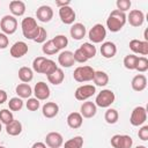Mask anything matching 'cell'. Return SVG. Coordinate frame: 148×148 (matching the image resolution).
Wrapping results in <instances>:
<instances>
[{
    "label": "cell",
    "mask_w": 148,
    "mask_h": 148,
    "mask_svg": "<svg viewBox=\"0 0 148 148\" xmlns=\"http://www.w3.org/2000/svg\"><path fill=\"white\" fill-rule=\"evenodd\" d=\"M125 23H126V14L118 9H113L106 18V27L111 32L120 31L125 25Z\"/></svg>",
    "instance_id": "obj_1"
},
{
    "label": "cell",
    "mask_w": 148,
    "mask_h": 148,
    "mask_svg": "<svg viewBox=\"0 0 148 148\" xmlns=\"http://www.w3.org/2000/svg\"><path fill=\"white\" fill-rule=\"evenodd\" d=\"M39 25H37V21L36 18L28 16L24 17L21 22V29H22V34L27 39H31L35 40V38L38 36L39 32Z\"/></svg>",
    "instance_id": "obj_2"
},
{
    "label": "cell",
    "mask_w": 148,
    "mask_h": 148,
    "mask_svg": "<svg viewBox=\"0 0 148 148\" xmlns=\"http://www.w3.org/2000/svg\"><path fill=\"white\" fill-rule=\"evenodd\" d=\"M94 74H95V69L90 66H79L74 69V73H73V77L76 82H89V81H92V77H94Z\"/></svg>",
    "instance_id": "obj_3"
},
{
    "label": "cell",
    "mask_w": 148,
    "mask_h": 148,
    "mask_svg": "<svg viewBox=\"0 0 148 148\" xmlns=\"http://www.w3.org/2000/svg\"><path fill=\"white\" fill-rule=\"evenodd\" d=\"M114 99H116V95L112 90L103 89L101 92L97 94L95 104L96 106H99V108H109L114 102Z\"/></svg>",
    "instance_id": "obj_4"
},
{
    "label": "cell",
    "mask_w": 148,
    "mask_h": 148,
    "mask_svg": "<svg viewBox=\"0 0 148 148\" xmlns=\"http://www.w3.org/2000/svg\"><path fill=\"white\" fill-rule=\"evenodd\" d=\"M88 37L91 42V44H97V43H102L105 37H106V29L103 24L97 23L95 25H92V28L88 31Z\"/></svg>",
    "instance_id": "obj_5"
},
{
    "label": "cell",
    "mask_w": 148,
    "mask_h": 148,
    "mask_svg": "<svg viewBox=\"0 0 148 148\" xmlns=\"http://www.w3.org/2000/svg\"><path fill=\"white\" fill-rule=\"evenodd\" d=\"M0 28L5 35H13L17 29V20L13 15H5L0 21Z\"/></svg>",
    "instance_id": "obj_6"
},
{
    "label": "cell",
    "mask_w": 148,
    "mask_h": 148,
    "mask_svg": "<svg viewBox=\"0 0 148 148\" xmlns=\"http://www.w3.org/2000/svg\"><path fill=\"white\" fill-rule=\"evenodd\" d=\"M147 120V110L145 106H136L133 109L131 117H130V123L132 126H141L145 124Z\"/></svg>",
    "instance_id": "obj_7"
},
{
    "label": "cell",
    "mask_w": 148,
    "mask_h": 148,
    "mask_svg": "<svg viewBox=\"0 0 148 148\" xmlns=\"http://www.w3.org/2000/svg\"><path fill=\"white\" fill-rule=\"evenodd\" d=\"M96 92V87L92 84H83L76 88L74 96L77 101H86L88 98H90L91 96H94Z\"/></svg>",
    "instance_id": "obj_8"
},
{
    "label": "cell",
    "mask_w": 148,
    "mask_h": 148,
    "mask_svg": "<svg viewBox=\"0 0 148 148\" xmlns=\"http://www.w3.org/2000/svg\"><path fill=\"white\" fill-rule=\"evenodd\" d=\"M111 146L113 148H132V145H133V139L130 136V135H126V134H114L111 140Z\"/></svg>",
    "instance_id": "obj_9"
},
{
    "label": "cell",
    "mask_w": 148,
    "mask_h": 148,
    "mask_svg": "<svg viewBox=\"0 0 148 148\" xmlns=\"http://www.w3.org/2000/svg\"><path fill=\"white\" fill-rule=\"evenodd\" d=\"M50 88L47 86V83L39 81L35 84V88L32 90V94L35 95V98H37L38 101H45L50 97Z\"/></svg>",
    "instance_id": "obj_10"
},
{
    "label": "cell",
    "mask_w": 148,
    "mask_h": 148,
    "mask_svg": "<svg viewBox=\"0 0 148 148\" xmlns=\"http://www.w3.org/2000/svg\"><path fill=\"white\" fill-rule=\"evenodd\" d=\"M59 17L61 20L62 23L65 24H73L76 17V14L74 12V9L71 6H65L59 8Z\"/></svg>",
    "instance_id": "obj_11"
},
{
    "label": "cell",
    "mask_w": 148,
    "mask_h": 148,
    "mask_svg": "<svg viewBox=\"0 0 148 148\" xmlns=\"http://www.w3.org/2000/svg\"><path fill=\"white\" fill-rule=\"evenodd\" d=\"M126 21L132 27H141L145 22V14L140 9H132L128 15H126Z\"/></svg>",
    "instance_id": "obj_12"
},
{
    "label": "cell",
    "mask_w": 148,
    "mask_h": 148,
    "mask_svg": "<svg viewBox=\"0 0 148 148\" xmlns=\"http://www.w3.org/2000/svg\"><path fill=\"white\" fill-rule=\"evenodd\" d=\"M45 145L50 148H60L64 145L62 135L58 132H50L45 136Z\"/></svg>",
    "instance_id": "obj_13"
},
{
    "label": "cell",
    "mask_w": 148,
    "mask_h": 148,
    "mask_svg": "<svg viewBox=\"0 0 148 148\" xmlns=\"http://www.w3.org/2000/svg\"><path fill=\"white\" fill-rule=\"evenodd\" d=\"M36 17L38 21L43 22V23H46V22H50L53 17V9L52 7L47 6V5H43L40 7L37 8V12H36Z\"/></svg>",
    "instance_id": "obj_14"
},
{
    "label": "cell",
    "mask_w": 148,
    "mask_h": 148,
    "mask_svg": "<svg viewBox=\"0 0 148 148\" xmlns=\"http://www.w3.org/2000/svg\"><path fill=\"white\" fill-rule=\"evenodd\" d=\"M130 49L134 53H139L142 57L148 54V42L146 40H140V39H132L130 42Z\"/></svg>",
    "instance_id": "obj_15"
},
{
    "label": "cell",
    "mask_w": 148,
    "mask_h": 148,
    "mask_svg": "<svg viewBox=\"0 0 148 148\" xmlns=\"http://www.w3.org/2000/svg\"><path fill=\"white\" fill-rule=\"evenodd\" d=\"M28 50H29L28 44L22 42V40H18L10 46L9 52H10V56L13 58H22L23 56H25L28 53Z\"/></svg>",
    "instance_id": "obj_16"
},
{
    "label": "cell",
    "mask_w": 148,
    "mask_h": 148,
    "mask_svg": "<svg viewBox=\"0 0 148 148\" xmlns=\"http://www.w3.org/2000/svg\"><path fill=\"white\" fill-rule=\"evenodd\" d=\"M97 112V106L94 102H83L80 106V114L82 118H92Z\"/></svg>",
    "instance_id": "obj_17"
},
{
    "label": "cell",
    "mask_w": 148,
    "mask_h": 148,
    "mask_svg": "<svg viewBox=\"0 0 148 148\" xmlns=\"http://www.w3.org/2000/svg\"><path fill=\"white\" fill-rule=\"evenodd\" d=\"M74 62H75V60H74V54L72 51H62L58 56V64L61 67L69 68L74 65Z\"/></svg>",
    "instance_id": "obj_18"
},
{
    "label": "cell",
    "mask_w": 148,
    "mask_h": 148,
    "mask_svg": "<svg viewBox=\"0 0 148 148\" xmlns=\"http://www.w3.org/2000/svg\"><path fill=\"white\" fill-rule=\"evenodd\" d=\"M59 112V105L56 102H46L42 106V113L45 118H54Z\"/></svg>",
    "instance_id": "obj_19"
},
{
    "label": "cell",
    "mask_w": 148,
    "mask_h": 148,
    "mask_svg": "<svg viewBox=\"0 0 148 148\" xmlns=\"http://www.w3.org/2000/svg\"><path fill=\"white\" fill-rule=\"evenodd\" d=\"M69 32H71V36H72L73 39H75V40H80V39H82V38L86 36V34H87V29H86L84 24L77 22V23H73V24H72Z\"/></svg>",
    "instance_id": "obj_20"
},
{
    "label": "cell",
    "mask_w": 148,
    "mask_h": 148,
    "mask_svg": "<svg viewBox=\"0 0 148 148\" xmlns=\"http://www.w3.org/2000/svg\"><path fill=\"white\" fill-rule=\"evenodd\" d=\"M117 53V46L113 42H104L102 43V46H101V54L106 58V59H110V58H113Z\"/></svg>",
    "instance_id": "obj_21"
},
{
    "label": "cell",
    "mask_w": 148,
    "mask_h": 148,
    "mask_svg": "<svg viewBox=\"0 0 148 148\" xmlns=\"http://www.w3.org/2000/svg\"><path fill=\"white\" fill-rule=\"evenodd\" d=\"M67 125L73 128V130H76V128H80L82 126V123H83V118L82 116L80 114V112H71L68 116H67Z\"/></svg>",
    "instance_id": "obj_22"
},
{
    "label": "cell",
    "mask_w": 148,
    "mask_h": 148,
    "mask_svg": "<svg viewBox=\"0 0 148 148\" xmlns=\"http://www.w3.org/2000/svg\"><path fill=\"white\" fill-rule=\"evenodd\" d=\"M131 86L134 91H142L147 87V77L143 74H138L132 79Z\"/></svg>",
    "instance_id": "obj_23"
},
{
    "label": "cell",
    "mask_w": 148,
    "mask_h": 148,
    "mask_svg": "<svg viewBox=\"0 0 148 148\" xmlns=\"http://www.w3.org/2000/svg\"><path fill=\"white\" fill-rule=\"evenodd\" d=\"M9 10L13 16H22L25 13V3L21 0H13L9 2Z\"/></svg>",
    "instance_id": "obj_24"
},
{
    "label": "cell",
    "mask_w": 148,
    "mask_h": 148,
    "mask_svg": "<svg viewBox=\"0 0 148 148\" xmlns=\"http://www.w3.org/2000/svg\"><path fill=\"white\" fill-rule=\"evenodd\" d=\"M58 68V66L56 65V62L52 60V59H47L45 58L40 65V68H39V74H45L46 76L50 75L51 73H53L56 69Z\"/></svg>",
    "instance_id": "obj_25"
},
{
    "label": "cell",
    "mask_w": 148,
    "mask_h": 148,
    "mask_svg": "<svg viewBox=\"0 0 148 148\" xmlns=\"http://www.w3.org/2000/svg\"><path fill=\"white\" fill-rule=\"evenodd\" d=\"M15 92L17 94V97L20 98H30L32 95V88L28 83H20L15 88Z\"/></svg>",
    "instance_id": "obj_26"
},
{
    "label": "cell",
    "mask_w": 148,
    "mask_h": 148,
    "mask_svg": "<svg viewBox=\"0 0 148 148\" xmlns=\"http://www.w3.org/2000/svg\"><path fill=\"white\" fill-rule=\"evenodd\" d=\"M6 132L10 136H16V135L21 134V132H22V124H21V121L14 119L12 123L6 125Z\"/></svg>",
    "instance_id": "obj_27"
},
{
    "label": "cell",
    "mask_w": 148,
    "mask_h": 148,
    "mask_svg": "<svg viewBox=\"0 0 148 148\" xmlns=\"http://www.w3.org/2000/svg\"><path fill=\"white\" fill-rule=\"evenodd\" d=\"M92 81L98 87H105L109 83V75L103 71H95Z\"/></svg>",
    "instance_id": "obj_28"
},
{
    "label": "cell",
    "mask_w": 148,
    "mask_h": 148,
    "mask_svg": "<svg viewBox=\"0 0 148 148\" xmlns=\"http://www.w3.org/2000/svg\"><path fill=\"white\" fill-rule=\"evenodd\" d=\"M18 79L21 80L22 83H29L32 79H34V72L31 68L27 67V66H23L18 69Z\"/></svg>",
    "instance_id": "obj_29"
},
{
    "label": "cell",
    "mask_w": 148,
    "mask_h": 148,
    "mask_svg": "<svg viewBox=\"0 0 148 148\" xmlns=\"http://www.w3.org/2000/svg\"><path fill=\"white\" fill-rule=\"evenodd\" d=\"M65 79V74H64V71L61 68H57L53 73H51L50 75H47V81L54 86H58L60 83H62Z\"/></svg>",
    "instance_id": "obj_30"
},
{
    "label": "cell",
    "mask_w": 148,
    "mask_h": 148,
    "mask_svg": "<svg viewBox=\"0 0 148 148\" xmlns=\"http://www.w3.org/2000/svg\"><path fill=\"white\" fill-rule=\"evenodd\" d=\"M81 51H82V53L86 56V58L89 60V59H91V58H94L95 56H96V53H97V50H96V46L94 45V44H91V43H83L82 45H80V47H79Z\"/></svg>",
    "instance_id": "obj_31"
},
{
    "label": "cell",
    "mask_w": 148,
    "mask_h": 148,
    "mask_svg": "<svg viewBox=\"0 0 148 148\" xmlns=\"http://www.w3.org/2000/svg\"><path fill=\"white\" fill-rule=\"evenodd\" d=\"M104 119H105V121L108 123V124H116L117 121H118V119H119V113H118V111L116 110V109H108L106 111H105V114H104Z\"/></svg>",
    "instance_id": "obj_32"
},
{
    "label": "cell",
    "mask_w": 148,
    "mask_h": 148,
    "mask_svg": "<svg viewBox=\"0 0 148 148\" xmlns=\"http://www.w3.org/2000/svg\"><path fill=\"white\" fill-rule=\"evenodd\" d=\"M83 146V138L76 135L69 140H67L64 145V148H82Z\"/></svg>",
    "instance_id": "obj_33"
},
{
    "label": "cell",
    "mask_w": 148,
    "mask_h": 148,
    "mask_svg": "<svg viewBox=\"0 0 148 148\" xmlns=\"http://www.w3.org/2000/svg\"><path fill=\"white\" fill-rule=\"evenodd\" d=\"M52 42H53V44H54V46L57 47L58 51L65 49L68 45V39L65 35H57L56 37H53Z\"/></svg>",
    "instance_id": "obj_34"
},
{
    "label": "cell",
    "mask_w": 148,
    "mask_h": 148,
    "mask_svg": "<svg viewBox=\"0 0 148 148\" xmlns=\"http://www.w3.org/2000/svg\"><path fill=\"white\" fill-rule=\"evenodd\" d=\"M138 56L135 54H127L125 58H124V66L125 68L130 69V71H133L135 69L136 67V62H138Z\"/></svg>",
    "instance_id": "obj_35"
},
{
    "label": "cell",
    "mask_w": 148,
    "mask_h": 148,
    "mask_svg": "<svg viewBox=\"0 0 148 148\" xmlns=\"http://www.w3.org/2000/svg\"><path fill=\"white\" fill-rule=\"evenodd\" d=\"M42 51H43V53L46 54V56H53V54H56V53L58 52V50H57V47L54 46L52 39L46 40V42L43 44V46H42Z\"/></svg>",
    "instance_id": "obj_36"
},
{
    "label": "cell",
    "mask_w": 148,
    "mask_h": 148,
    "mask_svg": "<svg viewBox=\"0 0 148 148\" xmlns=\"http://www.w3.org/2000/svg\"><path fill=\"white\" fill-rule=\"evenodd\" d=\"M14 120V116H13V112L9 111L8 109H2L0 110V123L1 124H5V125H8L9 123H12Z\"/></svg>",
    "instance_id": "obj_37"
},
{
    "label": "cell",
    "mask_w": 148,
    "mask_h": 148,
    "mask_svg": "<svg viewBox=\"0 0 148 148\" xmlns=\"http://www.w3.org/2000/svg\"><path fill=\"white\" fill-rule=\"evenodd\" d=\"M8 108L10 111H20L23 108V101L20 97H13L8 102Z\"/></svg>",
    "instance_id": "obj_38"
},
{
    "label": "cell",
    "mask_w": 148,
    "mask_h": 148,
    "mask_svg": "<svg viewBox=\"0 0 148 148\" xmlns=\"http://www.w3.org/2000/svg\"><path fill=\"white\" fill-rule=\"evenodd\" d=\"M135 69L140 73H145L146 71H148V59L146 57H139Z\"/></svg>",
    "instance_id": "obj_39"
},
{
    "label": "cell",
    "mask_w": 148,
    "mask_h": 148,
    "mask_svg": "<svg viewBox=\"0 0 148 148\" xmlns=\"http://www.w3.org/2000/svg\"><path fill=\"white\" fill-rule=\"evenodd\" d=\"M25 106H27V109L29 111H37L39 109V106H40V103H39V101L37 98L30 97V98H28V101L25 103Z\"/></svg>",
    "instance_id": "obj_40"
},
{
    "label": "cell",
    "mask_w": 148,
    "mask_h": 148,
    "mask_svg": "<svg viewBox=\"0 0 148 148\" xmlns=\"http://www.w3.org/2000/svg\"><path fill=\"white\" fill-rule=\"evenodd\" d=\"M131 5H132L131 0H117V2H116L117 9L120 10V12H123V13L127 12L131 8Z\"/></svg>",
    "instance_id": "obj_41"
},
{
    "label": "cell",
    "mask_w": 148,
    "mask_h": 148,
    "mask_svg": "<svg viewBox=\"0 0 148 148\" xmlns=\"http://www.w3.org/2000/svg\"><path fill=\"white\" fill-rule=\"evenodd\" d=\"M46 37H47V32H46V30H45V28H43V27H40L39 28V32H38V36L35 38V40L34 42H36V43H42V44H44L45 42H46Z\"/></svg>",
    "instance_id": "obj_42"
},
{
    "label": "cell",
    "mask_w": 148,
    "mask_h": 148,
    "mask_svg": "<svg viewBox=\"0 0 148 148\" xmlns=\"http://www.w3.org/2000/svg\"><path fill=\"white\" fill-rule=\"evenodd\" d=\"M73 54H74V60L76 61V62H80V64H83V62H86L88 59L86 58V56L82 53V51L80 50V49H76L75 50V52H73Z\"/></svg>",
    "instance_id": "obj_43"
},
{
    "label": "cell",
    "mask_w": 148,
    "mask_h": 148,
    "mask_svg": "<svg viewBox=\"0 0 148 148\" xmlns=\"http://www.w3.org/2000/svg\"><path fill=\"white\" fill-rule=\"evenodd\" d=\"M138 136H139V139L142 140V141H147V140H148V125H143V126L139 130Z\"/></svg>",
    "instance_id": "obj_44"
},
{
    "label": "cell",
    "mask_w": 148,
    "mask_h": 148,
    "mask_svg": "<svg viewBox=\"0 0 148 148\" xmlns=\"http://www.w3.org/2000/svg\"><path fill=\"white\" fill-rule=\"evenodd\" d=\"M44 59H45V57H37V58L34 59V61H32V69L36 73H39V68H40V65H42Z\"/></svg>",
    "instance_id": "obj_45"
},
{
    "label": "cell",
    "mask_w": 148,
    "mask_h": 148,
    "mask_svg": "<svg viewBox=\"0 0 148 148\" xmlns=\"http://www.w3.org/2000/svg\"><path fill=\"white\" fill-rule=\"evenodd\" d=\"M9 45V38L3 32H0V49L3 50Z\"/></svg>",
    "instance_id": "obj_46"
},
{
    "label": "cell",
    "mask_w": 148,
    "mask_h": 148,
    "mask_svg": "<svg viewBox=\"0 0 148 148\" xmlns=\"http://www.w3.org/2000/svg\"><path fill=\"white\" fill-rule=\"evenodd\" d=\"M7 92L2 89H0V104H3L5 102H7Z\"/></svg>",
    "instance_id": "obj_47"
},
{
    "label": "cell",
    "mask_w": 148,
    "mask_h": 148,
    "mask_svg": "<svg viewBox=\"0 0 148 148\" xmlns=\"http://www.w3.org/2000/svg\"><path fill=\"white\" fill-rule=\"evenodd\" d=\"M56 6H58L59 8L65 7V6H71V1L66 0V1H56Z\"/></svg>",
    "instance_id": "obj_48"
},
{
    "label": "cell",
    "mask_w": 148,
    "mask_h": 148,
    "mask_svg": "<svg viewBox=\"0 0 148 148\" xmlns=\"http://www.w3.org/2000/svg\"><path fill=\"white\" fill-rule=\"evenodd\" d=\"M31 148H46V145H45L44 142L38 141V142H35V143L32 145V147H31Z\"/></svg>",
    "instance_id": "obj_49"
},
{
    "label": "cell",
    "mask_w": 148,
    "mask_h": 148,
    "mask_svg": "<svg viewBox=\"0 0 148 148\" xmlns=\"http://www.w3.org/2000/svg\"><path fill=\"white\" fill-rule=\"evenodd\" d=\"M135 148H147V147L146 146H136Z\"/></svg>",
    "instance_id": "obj_50"
},
{
    "label": "cell",
    "mask_w": 148,
    "mask_h": 148,
    "mask_svg": "<svg viewBox=\"0 0 148 148\" xmlns=\"http://www.w3.org/2000/svg\"><path fill=\"white\" fill-rule=\"evenodd\" d=\"M0 148H6V147H3V146H0Z\"/></svg>",
    "instance_id": "obj_51"
},
{
    "label": "cell",
    "mask_w": 148,
    "mask_h": 148,
    "mask_svg": "<svg viewBox=\"0 0 148 148\" xmlns=\"http://www.w3.org/2000/svg\"><path fill=\"white\" fill-rule=\"evenodd\" d=\"M0 132H1V123H0Z\"/></svg>",
    "instance_id": "obj_52"
}]
</instances>
